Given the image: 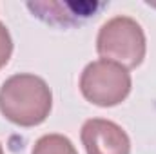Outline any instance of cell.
Wrapping results in <instances>:
<instances>
[{
    "label": "cell",
    "mask_w": 156,
    "mask_h": 154,
    "mask_svg": "<svg viewBox=\"0 0 156 154\" xmlns=\"http://www.w3.org/2000/svg\"><path fill=\"white\" fill-rule=\"evenodd\" d=\"M96 53L125 69H134L144 62L147 53L145 33L134 18L127 15L113 16L98 31Z\"/></svg>",
    "instance_id": "2"
},
{
    "label": "cell",
    "mask_w": 156,
    "mask_h": 154,
    "mask_svg": "<svg viewBox=\"0 0 156 154\" xmlns=\"http://www.w3.org/2000/svg\"><path fill=\"white\" fill-rule=\"evenodd\" d=\"M0 154H4V149H2V143H0Z\"/></svg>",
    "instance_id": "7"
},
{
    "label": "cell",
    "mask_w": 156,
    "mask_h": 154,
    "mask_svg": "<svg viewBox=\"0 0 156 154\" xmlns=\"http://www.w3.org/2000/svg\"><path fill=\"white\" fill-rule=\"evenodd\" d=\"M82 143L87 154H131L127 132L105 118H91L82 125Z\"/></svg>",
    "instance_id": "4"
},
{
    "label": "cell",
    "mask_w": 156,
    "mask_h": 154,
    "mask_svg": "<svg viewBox=\"0 0 156 154\" xmlns=\"http://www.w3.org/2000/svg\"><path fill=\"white\" fill-rule=\"evenodd\" d=\"M53 109V93L44 78L31 73L9 76L0 87V113L18 127H37Z\"/></svg>",
    "instance_id": "1"
},
{
    "label": "cell",
    "mask_w": 156,
    "mask_h": 154,
    "mask_svg": "<svg viewBox=\"0 0 156 154\" xmlns=\"http://www.w3.org/2000/svg\"><path fill=\"white\" fill-rule=\"evenodd\" d=\"M133 87L129 69L116 62L98 58L85 65L80 75L82 96L98 107H115L122 103Z\"/></svg>",
    "instance_id": "3"
},
{
    "label": "cell",
    "mask_w": 156,
    "mask_h": 154,
    "mask_svg": "<svg viewBox=\"0 0 156 154\" xmlns=\"http://www.w3.org/2000/svg\"><path fill=\"white\" fill-rule=\"evenodd\" d=\"M11 54H13V40L7 27L0 22V69L9 62Z\"/></svg>",
    "instance_id": "6"
},
{
    "label": "cell",
    "mask_w": 156,
    "mask_h": 154,
    "mask_svg": "<svg viewBox=\"0 0 156 154\" xmlns=\"http://www.w3.org/2000/svg\"><path fill=\"white\" fill-rule=\"evenodd\" d=\"M31 154H78L73 142L64 134H44L33 145Z\"/></svg>",
    "instance_id": "5"
}]
</instances>
